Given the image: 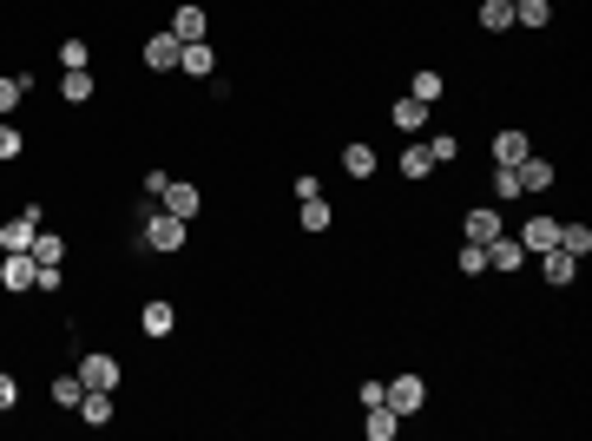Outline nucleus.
Returning a JSON list of instances; mask_svg holds the SVG:
<instances>
[{
  "label": "nucleus",
  "mask_w": 592,
  "mask_h": 441,
  "mask_svg": "<svg viewBox=\"0 0 592 441\" xmlns=\"http://www.w3.org/2000/svg\"><path fill=\"white\" fill-rule=\"evenodd\" d=\"M33 237H40V205L14 211V218L0 224V251H33Z\"/></svg>",
  "instance_id": "20e7f679"
},
{
  "label": "nucleus",
  "mask_w": 592,
  "mask_h": 441,
  "mask_svg": "<svg viewBox=\"0 0 592 441\" xmlns=\"http://www.w3.org/2000/svg\"><path fill=\"white\" fill-rule=\"evenodd\" d=\"M178 53H185V40H178V33L165 27V33H152V40H145V53H139V60L152 66V73H178Z\"/></svg>",
  "instance_id": "6e6552de"
},
{
  "label": "nucleus",
  "mask_w": 592,
  "mask_h": 441,
  "mask_svg": "<svg viewBox=\"0 0 592 441\" xmlns=\"http://www.w3.org/2000/svg\"><path fill=\"white\" fill-rule=\"evenodd\" d=\"M487 185H494L500 205H520V198H527V191H520V165H494V178H487Z\"/></svg>",
  "instance_id": "393cba45"
},
{
  "label": "nucleus",
  "mask_w": 592,
  "mask_h": 441,
  "mask_svg": "<svg viewBox=\"0 0 592 441\" xmlns=\"http://www.w3.org/2000/svg\"><path fill=\"white\" fill-rule=\"evenodd\" d=\"M533 152V139L520 126H507V132H494V165H520V158Z\"/></svg>",
  "instance_id": "6ab92c4d"
},
{
  "label": "nucleus",
  "mask_w": 592,
  "mask_h": 441,
  "mask_svg": "<svg viewBox=\"0 0 592 441\" xmlns=\"http://www.w3.org/2000/svg\"><path fill=\"white\" fill-rule=\"evenodd\" d=\"M441 172V165H435V158H428V145H408V152H402V178H408V185H421V178H435Z\"/></svg>",
  "instance_id": "4be33fe9"
},
{
  "label": "nucleus",
  "mask_w": 592,
  "mask_h": 441,
  "mask_svg": "<svg viewBox=\"0 0 592 441\" xmlns=\"http://www.w3.org/2000/svg\"><path fill=\"white\" fill-rule=\"evenodd\" d=\"M185 237H191V224L172 218V211H145V224H139L145 251H185Z\"/></svg>",
  "instance_id": "f257e3e1"
},
{
  "label": "nucleus",
  "mask_w": 592,
  "mask_h": 441,
  "mask_svg": "<svg viewBox=\"0 0 592 441\" xmlns=\"http://www.w3.org/2000/svg\"><path fill=\"white\" fill-rule=\"evenodd\" d=\"M408 99H421V106H441V99H448V79H441L435 66H415V79H408Z\"/></svg>",
  "instance_id": "2eb2a0df"
},
{
  "label": "nucleus",
  "mask_w": 592,
  "mask_h": 441,
  "mask_svg": "<svg viewBox=\"0 0 592 441\" xmlns=\"http://www.w3.org/2000/svg\"><path fill=\"white\" fill-rule=\"evenodd\" d=\"M112 415H119V409H112V389H86V395H79V422H86V428H106Z\"/></svg>",
  "instance_id": "f3484780"
},
{
  "label": "nucleus",
  "mask_w": 592,
  "mask_h": 441,
  "mask_svg": "<svg viewBox=\"0 0 592 441\" xmlns=\"http://www.w3.org/2000/svg\"><path fill=\"white\" fill-rule=\"evenodd\" d=\"M428 158H435V165H454V158H461V139H454V132H435V139H428Z\"/></svg>",
  "instance_id": "72a5a7b5"
},
{
  "label": "nucleus",
  "mask_w": 592,
  "mask_h": 441,
  "mask_svg": "<svg viewBox=\"0 0 592 441\" xmlns=\"http://www.w3.org/2000/svg\"><path fill=\"white\" fill-rule=\"evenodd\" d=\"M553 185H560V165H553V158H540V152L520 158V191H527V198H540V191H553Z\"/></svg>",
  "instance_id": "0eeeda50"
},
{
  "label": "nucleus",
  "mask_w": 592,
  "mask_h": 441,
  "mask_svg": "<svg viewBox=\"0 0 592 441\" xmlns=\"http://www.w3.org/2000/svg\"><path fill=\"white\" fill-rule=\"evenodd\" d=\"M60 66H66V73L93 66V47H86V40H60Z\"/></svg>",
  "instance_id": "473e14b6"
},
{
  "label": "nucleus",
  "mask_w": 592,
  "mask_h": 441,
  "mask_svg": "<svg viewBox=\"0 0 592 441\" xmlns=\"http://www.w3.org/2000/svg\"><path fill=\"white\" fill-rule=\"evenodd\" d=\"M343 172L349 178H356V185H369V178H375V145H343Z\"/></svg>",
  "instance_id": "412c9836"
},
{
  "label": "nucleus",
  "mask_w": 592,
  "mask_h": 441,
  "mask_svg": "<svg viewBox=\"0 0 592 441\" xmlns=\"http://www.w3.org/2000/svg\"><path fill=\"white\" fill-rule=\"evenodd\" d=\"M60 99H66V106H86V99H93V66L66 73V79H60Z\"/></svg>",
  "instance_id": "bb28decb"
},
{
  "label": "nucleus",
  "mask_w": 592,
  "mask_h": 441,
  "mask_svg": "<svg viewBox=\"0 0 592 441\" xmlns=\"http://www.w3.org/2000/svg\"><path fill=\"white\" fill-rule=\"evenodd\" d=\"M296 224H303L310 237H323L329 224H336V211H329V198H303V211H296Z\"/></svg>",
  "instance_id": "5701e85b"
},
{
  "label": "nucleus",
  "mask_w": 592,
  "mask_h": 441,
  "mask_svg": "<svg viewBox=\"0 0 592 441\" xmlns=\"http://www.w3.org/2000/svg\"><path fill=\"white\" fill-rule=\"evenodd\" d=\"M33 277H40V264H33V251H0V290H14V297H27Z\"/></svg>",
  "instance_id": "7ed1b4c3"
},
{
  "label": "nucleus",
  "mask_w": 592,
  "mask_h": 441,
  "mask_svg": "<svg viewBox=\"0 0 592 441\" xmlns=\"http://www.w3.org/2000/svg\"><path fill=\"white\" fill-rule=\"evenodd\" d=\"M382 402H389V409L408 422V415H421V409H428V382H421L415 369H402V376H389V382H382Z\"/></svg>",
  "instance_id": "f03ea898"
},
{
  "label": "nucleus",
  "mask_w": 592,
  "mask_h": 441,
  "mask_svg": "<svg viewBox=\"0 0 592 441\" xmlns=\"http://www.w3.org/2000/svg\"><path fill=\"white\" fill-rule=\"evenodd\" d=\"M27 93H33V73H0V119H7Z\"/></svg>",
  "instance_id": "a878e982"
},
{
  "label": "nucleus",
  "mask_w": 592,
  "mask_h": 441,
  "mask_svg": "<svg viewBox=\"0 0 592 441\" xmlns=\"http://www.w3.org/2000/svg\"><path fill=\"white\" fill-rule=\"evenodd\" d=\"M139 330L152 336V343H158V336H172V330H178V310H172V303H165V297H152V303H145V310H139Z\"/></svg>",
  "instance_id": "4468645a"
},
{
  "label": "nucleus",
  "mask_w": 592,
  "mask_h": 441,
  "mask_svg": "<svg viewBox=\"0 0 592 441\" xmlns=\"http://www.w3.org/2000/svg\"><path fill=\"white\" fill-rule=\"evenodd\" d=\"M290 191H296V205H303V198H323V185H316V172H296V185H290Z\"/></svg>",
  "instance_id": "58836bf2"
},
{
  "label": "nucleus",
  "mask_w": 592,
  "mask_h": 441,
  "mask_svg": "<svg viewBox=\"0 0 592 441\" xmlns=\"http://www.w3.org/2000/svg\"><path fill=\"white\" fill-rule=\"evenodd\" d=\"M560 251L586 264V257H592V224H579V218H573V224H560Z\"/></svg>",
  "instance_id": "b1692460"
},
{
  "label": "nucleus",
  "mask_w": 592,
  "mask_h": 441,
  "mask_svg": "<svg viewBox=\"0 0 592 441\" xmlns=\"http://www.w3.org/2000/svg\"><path fill=\"white\" fill-rule=\"evenodd\" d=\"M20 152H27V139H20V126H7V119H0V165H14Z\"/></svg>",
  "instance_id": "f704fd0d"
},
{
  "label": "nucleus",
  "mask_w": 592,
  "mask_h": 441,
  "mask_svg": "<svg viewBox=\"0 0 592 441\" xmlns=\"http://www.w3.org/2000/svg\"><path fill=\"white\" fill-rule=\"evenodd\" d=\"M79 382H86V389H119V356L86 349V356H79Z\"/></svg>",
  "instance_id": "423d86ee"
},
{
  "label": "nucleus",
  "mask_w": 592,
  "mask_h": 441,
  "mask_svg": "<svg viewBox=\"0 0 592 441\" xmlns=\"http://www.w3.org/2000/svg\"><path fill=\"white\" fill-rule=\"evenodd\" d=\"M165 185H172V172H165V165H158V172H145V198H152V205L165 198Z\"/></svg>",
  "instance_id": "4c0bfd02"
},
{
  "label": "nucleus",
  "mask_w": 592,
  "mask_h": 441,
  "mask_svg": "<svg viewBox=\"0 0 592 441\" xmlns=\"http://www.w3.org/2000/svg\"><path fill=\"white\" fill-rule=\"evenodd\" d=\"M33 264H66V237L60 231H40V237H33Z\"/></svg>",
  "instance_id": "7c9ffc66"
},
{
  "label": "nucleus",
  "mask_w": 592,
  "mask_h": 441,
  "mask_svg": "<svg viewBox=\"0 0 592 441\" xmlns=\"http://www.w3.org/2000/svg\"><path fill=\"white\" fill-rule=\"evenodd\" d=\"M362 415H369V422H362V435H369V441H395V435H402V415H395L389 402H375V409H362Z\"/></svg>",
  "instance_id": "a211bd4d"
},
{
  "label": "nucleus",
  "mask_w": 592,
  "mask_h": 441,
  "mask_svg": "<svg viewBox=\"0 0 592 441\" xmlns=\"http://www.w3.org/2000/svg\"><path fill=\"white\" fill-rule=\"evenodd\" d=\"M454 270H461V277H481V270H487V244H461Z\"/></svg>",
  "instance_id": "2f4dec72"
},
{
  "label": "nucleus",
  "mask_w": 592,
  "mask_h": 441,
  "mask_svg": "<svg viewBox=\"0 0 592 441\" xmlns=\"http://www.w3.org/2000/svg\"><path fill=\"white\" fill-rule=\"evenodd\" d=\"M487 270H527V251H520L514 231H500L494 244H487Z\"/></svg>",
  "instance_id": "ddd939ff"
},
{
  "label": "nucleus",
  "mask_w": 592,
  "mask_h": 441,
  "mask_svg": "<svg viewBox=\"0 0 592 441\" xmlns=\"http://www.w3.org/2000/svg\"><path fill=\"white\" fill-rule=\"evenodd\" d=\"M79 395H86V382H79V369H66V376H53V409H79Z\"/></svg>",
  "instance_id": "c756f323"
},
{
  "label": "nucleus",
  "mask_w": 592,
  "mask_h": 441,
  "mask_svg": "<svg viewBox=\"0 0 592 441\" xmlns=\"http://www.w3.org/2000/svg\"><path fill=\"white\" fill-rule=\"evenodd\" d=\"M172 33L185 40V47H191V40H211V14H204L198 0H178V14H172Z\"/></svg>",
  "instance_id": "9b49d317"
},
{
  "label": "nucleus",
  "mask_w": 592,
  "mask_h": 441,
  "mask_svg": "<svg viewBox=\"0 0 592 441\" xmlns=\"http://www.w3.org/2000/svg\"><path fill=\"white\" fill-rule=\"evenodd\" d=\"M514 27V0H481V33H507Z\"/></svg>",
  "instance_id": "cd10ccee"
},
{
  "label": "nucleus",
  "mask_w": 592,
  "mask_h": 441,
  "mask_svg": "<svg viewBox=\"0 0 592 441\" xmlns=\"http://www.w3.org/2000/svg\"><path fill=\"white\" fill-rule=\"evenodd\" d=\"M500 231H507V218H500L494 205H474L468 218H461V237H468V244H494Z\"/></svg>",
  "instance_id": "1a4fd4ad"
},
{
  "label": "nucleus",
  "mask_w": 592,
  "mask_h": 441,
  "mask_svg": "<svg viewBox=\"0 0 592 441\" xmlns=\"http://www.w3.org/2000/svg\"><path fill=\"white\" fill-rule=\"evenodd\" d=\"M546 20H553V0H514V27H533V33H540Z\"/></svg>",
  "instance_id": "c85d7f7f"
},
{
  "label": "nucleus",
  "mask_w": 592,
  "mask_h": 441,
  "mask_svg": "<svg viewBox=\"0 0 592 441\" xmlns=\"http://www.w3.org/2000/svg\"><path fill=\"white\" fill-rule=\"evenodd\" d=\"M211 66H218V53H211V40H191V47L178 53V73H191V79H211Z\"/></svg>",
  "instance_id": "aec40b11"
},
{
  "label": "nucleus",
  "mask_w": 592,
  "mask_h": 441,
  "mask_svg": "<svg viewBox=\"0 0 592 441\" xmlns=\"http://www.w3.org/2000/svg\"><path fill=\"white\" fill-rule=\"evenodd\" d=\"M533 264H540V277H546V284H553V290H566V284H573V277H579V257H566L560 244H553V251H540V257H533Z\"/></svg>",
  "instance_id": "f8f14e48"
},
{
  "label": "nucleus",
  "mask_w": 592,
  "mask_h": 441,
  "mask_svg": "<svg viewBox=\"0 0 592 441\" xmlns=\"http://www.w3.org/2000/svg\"><path fill=\"white\" fill-rule=\"evenodd\" d=\"M158 211H172V218H198V211H204V191L198 185H191V178H172V185H165V198H158Z\"/></svg>",
  "instance_id": "39448f33"
},
{
  "label": "nucleus",
  "mask_w": 592,
  "mask_h": 441,
  "mask_svg": "<svg viewBox=\"0 0 592 441\" xmlns=\"http://www.w3.org/2000/svg\"><path fill=\"white\" fill-rule=\"evenodd\" d=\"M14 402H20V382L0 369V415H14Z\"/></svg>",
  "instance_id": "e433bc0d"
},
{
  "label": "nucleus",
  "mask_w": 592,
  "mask_h": 441,
  "mask_svg": "<svg viewBox=\"0 0 592 441\" xmlns=\"http://www.w3.org/2000/svg\"><path fill=\"white\" fill-rule=\"evenodd\" d=\"M428 112H435V106H421V99H395L389 119H395V132H402V139H415V132L428 126Z\"/></svg>",
  "instance_id": "dca6fc26"
},
{
  "label": "nucleus",
  "mask_w": 592,
  "mask_h": 441,
  "mask_svg": "<svg viewBox=\"0 0 592 441\" xmlns=\"http://www.w3.org/2000/svg\"><path fill=\"white\" fill-rule=\"evenodd\" d=\"M60 284H66V270H60V264H40V277H33V290H47V297H53Z\"/></svg>",
  "instance_id": "c9c22d12"
},
{
  "label": "nucleus",
  "mask_w": 592,
  "mask_h": 441,
  "mask_svg": "<svg viewBox=\"0 0 592 441\" xmlns=\"http://www.w3.org/2000/svg\"><path fill=\"white\" fill-rule=\"evenodd\" d=\"M514 237H520V251H527V257H540V251H553V244H560V218H527Z\"/></svg>",
  "instance_id": "9d476101"
}]
</instances>
